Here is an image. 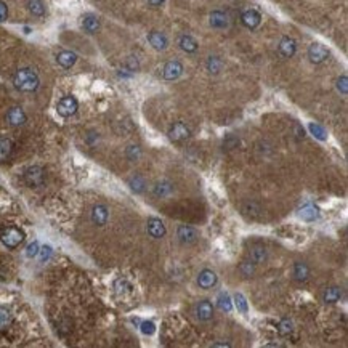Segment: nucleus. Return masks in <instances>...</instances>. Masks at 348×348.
Listing matches in <instances>:
<instances>
[{"instance_id":"obj_42","label":"nucleus","mask_w":348,"mask_h":348,"mask_svg":"<svg viewBox=\"0 0 348 348\" xmlns=\"http://www.w3.org/2000/svg\"><path fill=\"white\" fill-rule=\"evenodd\" d=\"M166 2V0H148V4L151 5V7H160Z\"/></svg>"},{"instance_id":"obj_15","label":"nucleus","mask_w":348,"mask_h":348,"mask_svg":"<svg viewBox=\"0 0 348 348\" xmlns=\"http://www.w3.org/2000/svg\"><path fill=\"white\" fill-rule=\"evenodd\" d=\"M209 23L213 29H226L228 28V15H226L225 11H220V10H215L210 13L209 16Z\"/></svg>"},{"instance_id":"obj_34","label":"nucleus","mask_w":348,"mask_h":348,"mask_svg":"<svg viewBox=\"0 0 348 348\" xmlns=\"http://www.w3.org/2000/svg\"><path fill=\"white\" fill-rule=\"evenodd\" d=\"M140 329L144 336H153V334L156 332V324L153 323V321H143V323L140 324Z\"/></svg>"},{"instance_id":"obj_1","label":"nucleus","mask_w":348,"mask_h":348,"mask_svg":"<svg viewBox=\"0 0 348 348\" xmlns=\"http://www.w3.org/2000/svg\"><path fill=\"white\" fill-rule=\"evenodd\" d=\"M40 79L37 76V72L31 68H23L18 69L15 77H13V85H15L16 90L23 91V93H32L39 88Z\"/></svg>"},{"instance_id":"obj_6","label":"nucleus","mask_w":348,"mask_h":348,"mask_svg":"<svg viewBox=\"0 0 348 348\" xmlns=\"http://www.w3.org/2000/svg\"><path fill=\"white\" fill-rule=\"evenodd\" d=\"M183 74V64L178 60H170L164 64L162 77L166 80H177Z\"/></svg>"},{"instance_id":"obj_20","label":"nucleus","mask_w":348,"mask_h":348,"mask_svg":"<svg viewBox=\"0 0 348 348\" xmlns=\"http://www.w3.org/2000/svg\"><path fill=\"white\" fill-rule=\"evenodd\" d=\"M249 260L253 263V265H259V263H263L266 259H268V252L263 246H253L249 249Z\"/></svg>"},{"instance_id":"obj_4","label":"nucleus","mask_w":348,"mask_h":348,"mask_svg":"<svg viewBox=\"0 0 348 348\" xmlns=\"http://www.w3.org/2000/svg\"><path fill=\"white\" fill-rule=\"evenodd\" d=\"M24 239V233L20 230V228H15V226H11V228H7L4 233H2V243L4 246H7L8 249H15L18 247Z\"/></svg>"},{"instance_id":"obj_17","label":"nucleus","mask_w":348,"mask_h":348,"mask_svg":"<svg viewBox=\"0 0 348 348\" xmlns=\"http://www.w3.org/2000/svg\"><path fill=\"white\" fill-rule=\"evenodd\" d=\"M108 217H109V212H108V207L103 206V204H97L95 207L91 209V222L98 225V226H103L108 222Z\"/></svg>"},{"instance_id":"obj_9","label":"nucleus","mask_w":348,"mask_h":348,"mask_svg":"<svg viewBox=\"0 0 348 348\" xmlns=\"http://www.w3.org/2000/svg\"><path fill=\"white\" fill-rule=\"evenodd\" d=\"M169 138L172 140V141H183V140H186V138H190V135H191V132H190V129L186 127L183 122H175L173 124L170 129H169Z\"/></svg>"},{"instance_id":"obj_14","label":"nucleus","mask_w":348,"mask_h":348,"mask_svg":"<svg viewBox=\"0 0 348 348\" xmlns=\"http://www.w3.org/2000/svg\"><path fill=\"white\" fill-rule=\"evenodd\" d=\"M148 42L151 44V47H153L154 50L162 51V50H166L167 45H169V39H167V35L162 34V32H159V31H151V32L148 34Z\"/></svg>"},{"instance_id":"obj_23","label":"nucleus","mask_w":348,"mask_h":348,"mask_svg":"<svg viewBox=\"0 0 348 348\" xmlns=\"http://www.w3.org/2000/svg\"><path fill=\"white\" fill-rule=\"evenodd\" d=\"M299 217L305 222H315L319 218V209L313 204H306L299 210Z\"/></svg>"},{"instance_id":"obj_35","label":"nucleus","mask_w":348,"mask_h":348,"mask_svg":"<svg viewBox=\"0 0 348 348\" xmlns=\"http://www.w3.org/2000/svg\"><path fill=\"white\" fill-rule=\"evenodd\" d=\"M310 130H312V133L313 135L318 138V140H326L327 138V135H326V130L321 127V125H318V124H310Z\"/></svg>"},{"instance_id":"obj_10","label":"nucleus","mask_w":348,"mask_h":348,"mask_svg":"<svg viewBox=\"0 0 348 348\" xmlns=\"http://www.w3.org/2000/svg\"><path fill=\"white\" fill-rule=\"evenodd\" d=\"M278 51L283 58H292L297 51V44L292 37H283L279 40Z\"/></svg>"},{"instance_id":"obj_25","label":"nucleus","mask_w":348,"mask_h":348,"mask_svg":"<svg viewBox=\"0 0 348 348\" xmlns=\"http://www.w3.org/2000/svg\"><path fill=\"white\" fill-rule=\"evenodd\" d=\"M342 299V289L340 287H327L323 294V302L324 303H337Z\"/></svg>"},{"instance_id":"obj_16","label":"nucleus","mask_w":348,"mask_h":348,"mask_svg":"<svg viewBox=\"0 0 348 348\" xmlns=\"http://www.w3.org/2000/svg\"><path fill=\"white\" fill-rule=\"evenodd\" d=\"M7 120L10 125L20 127L26 122V113L23 111V108H20V106H13V108H10L7 113Z\"/></svg>"},{"instance_id":"obj_8","label":"nucleus","mask_w":348,"mask_h":348,"mask_svg":"<svg viewBox=\"0 0 348 348\" xmlns=\"http://www.w3.org/2000/svg\"><path fill=\"white\" fill-rule=\"evenodd\" d=\"M146 231H148V234L154 239H160L164 237L167 230H166V225L164 222L160 218H156V217H151L148 220V223H146Z\"/></svg>"},{"instance_id":"obj_32","label":"nucleus","mask_w":348,"mask_h":348,"mask_svg":"<svg viewBox=\"0 0 348 348\" xmlns=\"http://www.w3.org/2000/svg\"><path fill=\"white\" fill-rule=\"evenodd\" d=\"M10 324H11V313L7 308H4V306H0V331L7 329Z\"/></svg>"},{"instance_id":"obj_36","label":"nucleus","mask_w":348,"mask_h":348,"mask_svg":"<svg viewBox=\"0 0 348 348\" xmlns=\"http://www.w3.org/2000/svg\"><path fill=\"white\" fill-rule=\"evenodd\" d=\"M253 266H255V265H253L250 260H247V262H243V263H241L239 270H241V273H243L246 278H249V276L253 274Z\"/></svg>"},{"instance_id":"obj_12","label":"nucleus","mask_w":348,"mask_h":348,"mask_svg":"<svg viewBox=\"0 0 348 348\" xmlns=\"http://www.w3.org/2000/svg\"><path fill=\"white\" fill-rule=\"evenodd\" d=\"M241 21H243V24L246 26L247 29H255V28H259L260 23H262V15H260L257 10L250 8V10H246L243 13V16H241Z\"/></svg>"},{"instance_id":"obj_43","label":"nucleus","mask_w":348,"mask_h":348,"mask_svg":"<svg viewBox=\"0 0 348 348\" xmlns=\"http://www.w3.org/2000/svg\"><path fill=\"white\" fill-rule=\"evenodd\" d=\"M212 346H231V343H223L222 342V343H213Z\"/></svg>"},{"instance_id":"obj_27","label":"nucleus","mask_w":348,"mask_h":348,"mask_svg":"<svg viewBox=\"0 0 348 348\" xmlns=\"http://www.w3.org/2000/svg\"><path fill=\"white\" fill-rule=\"evenodd\" d=\"M13 153V143L8 138H2L0 140V162H5V160L11 156Z\"/></svg>"},{"instance_id":"obj_39","label":"nucleus","mask_w":348,"mask_h":348,"mask_svg":"<svg viewBox=\"0 0 348 348\" xmlns=\"http://www.w3.org/2000/svg\"><path fill=\"white\" fill-rule=\"evenodd\" d=\"M39 249H40L39 243H35V241H34V243H31V244L28 246V249H26V255H28L29 259L39 255Z\"/></svg>"},{"instance_id":"obj_38","label":"nucleus","mask_w":348,"mask_h":348,"mask_svg":"<svg viewBox=\"0 0 348 348\" xmlns=\"http://www.w3.org/2000/svg\"><path fill=\"white\" fill-rule=\"evenodd\" d=\"M39 253H40V262H47V260L51 257L53 250H51L50 246H44V247H40V249H39Z\"/></svg>"},{"instance_id":"obj_5","label":"nucleus","mask_w":348,"mask_h":348,"mask_svg":"<svg viewBox=\"0 0 348 348\" xmlns=\"http://www.w3.org/2000/svg\"><path fill=\"white\" fill-rule=\"evenodd\" d=\"M329 57V50L323 45V44H312L308 48V60L313 64H321L324 63Z\"/></svg>"},{"instance_id":"obj_19","label":"nucleus","mask_w":348,"mask_h":348,"mask_svg":"<svg viewBox=\"0 0 348 348\" xmlns=\"http://www.w3.org/2000/svg\"><path fill=\"white\" fill-rule=\"evenodd\" d=\"M57 61H58V64L61 66V68H64V69H69V68H72V66L76 64V61H77V55H76L74 51H71V50H63V51H60V53H58Z\"/></svg>"},{"instance_id":"obj_41","label":"nucleus","mask_w":348,"mask_h":348,"mask_svg":"<svg viewBox=\"0 0 348 348\" xmlns=\"http://www.w3.org/2000/svg\"><path fill=\"white\" fill-rule=\"evenodd\" d=\"M7 18H8V7L5 2L0 0V23H4Z\"/></svg>"},{"instance_id":"obj_33","label":"nucleus","mask_w":348,"mask_h":348,"mask_svg":"<svg viewBox=\"0 0 348 348\" xmlns=\"http://www.w3.org/2000/svg\"><path fill=\"white\" fill-rule=\"evenodd\" d=\"M234 305L237 306V310L241 312V313H247L249 312V306H247V300H246V297L243 296V294H234Z\"/></svg>"},{"instance_id":"obj_21","label":"nucleus","mask_w":348,"mask_h":348,"mask_svg":"<svg viewBox=\"0 0 348 348\" xmlns=\"http://www.w3.org/2000/svg\"><path fill=\"white\" fill-rule=\"evenodd\" d=\"M292 274H294V279L299 281V283H305V281L310 278V268H308V265H306L305 262H297L296 265H294Z\"/></svg>"},{"instance_id":"obj_37","label":"nucleus","mask_w":348,"mask_h":348,"mask_svg":"<svg viewBox=\"0 0 348 348\" xmlns=\"http://www.w3.org/2000/svg\"><path fill=\"white\" fill-rule=\"evenodd\" d=\"M337 90L340 93H343V95H346V93H348V79H346V76H342V77L337 79Z\"/></svg>"},{"instance_id":"obj_28","label":"nucleus","mask_w":348,"mask_h":348,"mask_svg":"<svg viewBox=\"0 0 348 348\" xmlns=\"http://www.w3.org/2000/svg\"><path fill=\"white\" fill-rule=\"evenodd\" d=\"M217 302H218V308H220L222 312H231V308H233V302H231L230 296H228V294H226V292H220V294H218Z\"/></svg>"},{"instance_id":"obj_24","label":"nucleus","mask_w":348,"mask_h":348,"mask_svg":"<svg viewBox=\"0 0 348 348\" xmlns=\"http://www.w3.org/2000/svg\"><path fill=\"white\" fill-rule=\"evenodd\" d=\"M82 29L88 34H95L100 29V20L95 15H85L82 18Z\"/></svg>"},{"instance_id":"obj_7","label":"nucleus","mask_w":348,"mask_h":348,"mask_svg":"<svg viewBox=\"0 0 348 348\" xmlns=\"http://www.w3.org/2000/svg\"><path fill=\"white\" fill-rule=\"evenodd\" d=\"M177 237H178V241L181 244H186V246H190V244H194L196 241H197V231L193 228V226H190V225H180L178 226V230H177Z\"/></svg>"},{"instance_id":"obj_18","label":"nucleus","mask_w":348,"mask_h":348,"mask_svg":"<svg viewBox=\"0 0 348 348\" xmlns=\"http://www.w3.org/2000/svg\"><path fill=\"white\" fill-rule=\"evenodd\" d=\"M178 47L183 51H186V53H196L197 48H199V44H197V40L193 35L183 34V35L178 37Z\"/></svg>"},{"instance_id":"obj_11","label":"nucleus","mask_w":348,"mask_h":348,"mask_svg":"<svg viewBox=\"0 0 348 348\" xmlns=\"http://www.w3.org/2000/svg\"><path fill=\"white\" fill-rule=\"evenodd\" d=\"M217 283H218V276L215 274V271H212V270L206 268L197 274V284L203 289H212Z\"/></svg>"},{"instance_id":"obj_26","label":"nucleus","mask_w":348,"mask_h":348,"mask_svg":"<svg viewBox=\"0 0 348 348\" xmlns=\"http://www.w3.org/2000/svg\"><path fill=\"white\" fill-rule=\"evenodd\" d=\"M28 10L34 16H44L45 15V4L44 0H28Z\"/></svg>"},{"instance_id":"obj_29","label":"nucleus","mask_w":348,"mask_h":348,"mask_svg":"<svg viewBox=\"0 0 348 348\" xmlns=\"http://www.w3.org/2000/svg\"><path fill=\"white\" fill-rule=\"evenodd\" d=\"M223 68V63L218 57H209L207 60V71L210 74H218Z\"/></svg>"},{"instance_id":"obj_40","label":"nucleus","mask_w":348,"mask_h":348,"mask_svg":"<svg viewBox=\"0 0 348 348\" xmlns=\"http://www.w3.org/2000/svg\"><path fill=\"white\" fill-rule=\"evenodd\" d=\"M140 154H141V151H140L138 146H130V148L127 150V156H129L132 160H137V159L140 157Z\"/></svg>"},{"instance_id":"obj_13","label":"nucleus","mask_w":348,"mask_h":348,"mask_svg":"<svg viewBox=\"0 0 348 348\" xmlns=\"http://www.w3.org/2000/svg\"><path fill=\"white\" fill-rule=\"evenodd\" d=\"M194 315L199 321H209L213 316V306L209 300H200L194 306Z\"/></svg>"},{"instance_id":"obj_30","label":"nucleus","mask_w":348,"mask_h":348,"mask_svg":"<svg viewBox=\"0 0 348 348\" xmlns=\"http://www.w3.org/2000/svg\"><path fill=\"white\" fill-rule=\"evenodd\" d=\"M292 331H294V324H292V321H290V319L284 318V319H281V321H279V324H278V332H279V336L286 337V336H289V334H290Z\"/></svg>"},{"instance_id":"obj_31","label":"nucleus","mask_w":348,"mask_h":348,"mask_svg":"<svg viewBox=\"0 0 348 348\" xmlns=\"http://www.w3.org/2000/svg\"><path fill=\"white\" fill-rule=\"evenodd\" d=\"M129 186H130V190H132V191H135V193H143L146 183H144V180H143L140 175H135V177H132V178L129 180Z\"/></svg>"},{"instance_id":"obj_2","label":"nucleus","mask_w":348,"mask_h":348,"mask_svg":"<svg viewBox=\"0 0 348 348\" xmlns=\"http://www.w3.org/2000/svg\"><path fill=\"white\" fill-rule=\"evenodd\" d=\"M24 181L31 188H39L45 183V170L39 166H32L24 172Z\"/></svg>"},{"instance_id":"obj_3","label":"nucleus","mask_w":348,"mask_h":348,"mask_svg":"<svg viewBox=\"0 0 348 348\" xmlns=\"http://www.w3.org/2000/svg\"><path fill=\"white\" fill-rule=\"evenodd\" d=\"M79 109V103L74 97L68 95V97H63L58 104H57V111L61 117H71L77 113Z\"/></svg>"},{"instance_id":"obj_22","label":"nucleus","mask_w":348,"mask_h":348,"mask_svg":"<svg viewBox=\"0 0 348 348\" xmlns=\"http://www.w3.org/2000/svg\"><path fill=\"white\" fill-rule=\"evenodd\" d=\"M173 193V185L167 180H160L153 186V194L156 197H167Z\"/></svg>"}]
</instances>
